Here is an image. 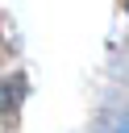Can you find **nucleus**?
I'll return each mask as SVG.
<instances>
[{
    "instance_id": "f03ea898",
    "label": "nucleus",
    "mask_w": 129,
    "mask_h": 133,
    "mask_svg": "<svg viewBox=\"0 0 129 133\" xmlns=\"http://www.w3.org/2000/svg\"><path fill=\"white\" fill-rule=\"evenodd\" d=\"M0 133H8V125H4V121H0Z\"/></svg>"
},
{
    "instance_id": "7ed1b4c3",
    "label": "nucleus",
    "mask_w": 129,
    "mask_h": 133,
    "mask_svg": "<svg viewBox=\"0 0 129 133\" xmlns=\"http://www.w3.org/2000/svg\"><path fill=\"white\" fill-rule=\"evenodd\" d=\"M0 50H4V33H0Z\"/></svg>"
},
{
    "instance_id": "f257e3e1",
    "label": "nucleus",
    "mask_w": 129,
    "mask_h": 133,
    "mask_svg": "<svg viewBox=\"0 0 129 133\" xmlns=\"http://www.w3.org/2000/svg\"><path fill=\"white\" fill-rule=\"evenodd\" d=\"M112 133H129V112H121V116L112 121Z\"/></svg>"
}]
</instances>
